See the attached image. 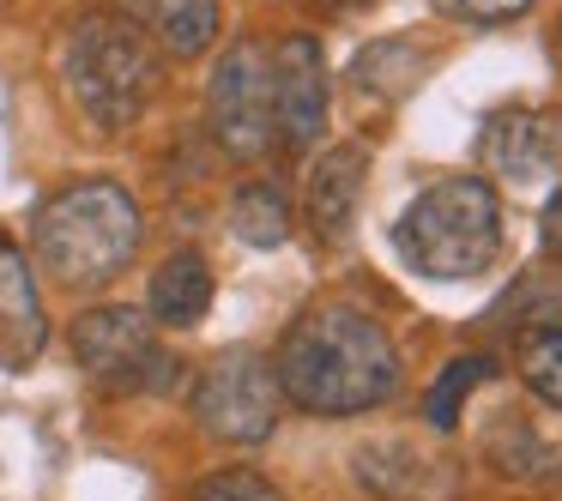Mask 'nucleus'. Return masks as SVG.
Here are the masks:
<instances>
[{"label": "nucleus", "instance_id": "4468645a", "mask_svg": "<svg viewBox=\"0 0 562 501\" xmlns=\"http://www.w3.org/2000/svg\"><path fill=\"white\" fill-rule=\"evenodd\" d=\"M477 453H484V465L496 477H508V483H557L562 477V441H550L538 423H526V417H496V423L484 429V441H477Z\"/></svg>", "mask_w": 562, "mask_h": 501}, {"label": "nucleus", "instance_id": "aec40b11", "mask_svg": "<svg viewBox=\"0 0 562 501\" xmlns=\"http://www.w3.org/2000/svg\"><path fill=\"white\" fill-rule=\"evenodd\" d=\"M188 501H284L279 483L260 471H248V465H224V471H206L194 489H188Z\"/></svg>", "mask_w": 562, "mask_h": 501}, {"label": "nucleus", "instance_id": "f8f14e48", "mask_svg": "<svg viewBox=\"0 0 562 501\" xmlns=\"http://www.w3.org/2000/svg\"><path fill=\"white\" fill-rule=\"evenodd\" d=\"M43 344H49V320H43L31 260L13 242H0V368H31Z\"/></svg>", "mask_w": 562, "mask_h": 501}, {"label": "nucleus", "instance_id": "1a4fd4ad", "mask_svg": "<svg viewBox=\"0 0 562 501\" xmlns=\"http://www.w3.org/2000/svg\"><path fill=\"white\" fill-rule=\"evenodd\" d=\"M477 163L508 187H538L562 170V115L557 110H496L477 139Z\"/></svg>", "mask_w": 562, "mask_h": 501}, {"label": "nucleus", "instance_id": "423d86ee", "mask_svg": "<svg viewBox=\"0 0 562 501\" xmlns=\"http://www.w3.org/2000/svg\"><path fill=\"white\" fill-rule=\"evenodd\" d=\"M188 405H194V423L212 441H224V447H260L279 429L284 392H279V375H272V356L224 351L200 368Z\"/></svg>", "mask_w": 562, "mask_h": 501}, {"label": "nucleus", "instance_id": "9b49d317", "mask_svg": "<svg viewBox=\"0 0 562 501\" xmlns=\"http://www.w3.org/2000/svg\"><path fill=\"white\" fill-rule=\"evenodd\" d=\"M357 483L375 489L381 501H448L460 489V465L417 453L412 441H375L357 453Z\"/></svg>", "mask_w": 562, "mask_h": 501}, {"label": "nucleus", "instance_id": "0eeeda50", "mask_svg": "<svg viewBox=\"0 0 562 501\" xmlns=\"http://www.w3.org/2000/svg\"><path fill=\"white\" fill-rule=\"evenodd\" d=\"M206 127L243 163L272 151L279 127H272V49L267 43L243 37L224 49V61L206 79Z\"/></svg>", "mask_w": 562, "mask_h": 501}, {"label": "nucleus", "instance_id": "9d476101", "mask_svg": "<svg viewBox=\"0 0 562 501\" xmlns=\"http://www.w3.org/2000/svg\"><path fill=\"white\" fill-rule=\"evenodd\" d=\"M363 182H369V146L363 139H345V146H333L315 158L308 194H303V218H308V230H315V242H327V248L351 242Z\"/></svg>", "mask_w": 562, "mask_h": 501}, {"label": "nucleus", "instance_id": "6ab92c4d", "mask_svg": "<svg viewBox=\"0 0 562 501\" xmlns=\"http://www.w3.org/2000/svg\"><path fill=\"white\" fill-rule=\"evenodd\" d=\"M514 363H520V380H526V387H532L538 399L550 405V411H562V320L520 332V344H514Z\"/></svg>", "mask_w": 562, "mask_h": 501}, {"label": "nucleus", "instance_id": "20e7f679", "mask_svg": "<svg viewBox=\"0 0 562 501\" xmlns=\"http://www.w3.org/2000/svg\"><path fill=\"white\" fill-rule=\"evenodd\" d=\"M158 49L139 25H127L122 13H86L61 37V86L74 98V110L103 134H122L158 98Z\"/></svg>", "mask_w": 562, "mask_h": 501}, {"label": "nucleus", "instance_id": "f3484780", "mask_svg": "<svg viewBox=\"0 0 562 501\" xmlns=\"http://www.w3.org/2000/svg\"><path fill=\"white\" fill-rule=\"evenodd\" d=\"M231 236L248 248H284L291 242V200L272 182H243L231 194Z\"/></svg>", "mask_w": 562, "mask_h": 501}, {"label": "nucleus", "instance_id": "5701e85b", "mask_svg": "<svg viewBox=\"0 0 562 501\" xmlns=\"http://www.w3.org/2000/svg\"><path fill=\"white\" fill-rule=\"evenodd\" d=\"M557 55H562V37H557Z\"/></svg>", "mask_w": 562, "mask_h": 501}, {"label": "nucleus", "instance_id": "39448f33", "mask_svg": "<svg viewBox=\"0 0 562 501\" xmlns=\"http://www.w3.org/2000/svg\"><path fill=\"white\" fill-rule=\"evenodd\" d=\"M67 344H74V363L110 392H164L176 380V356L158 344V327L127 303L86 308Z\"/></svg>", "mask_w": 562, "mask_h": 501}, {"label": "nucleus", "instance_id": "f257e3e1", "mask_svg": "<svg viewBox=\"0 0 562 501\" xmlns=\"http://www.w3.org/2000/svg\"><path fill=\"white\" fill-rule=\"evenodd\" d=\"M279 392L308 417H363L393 399L400 387V351L387 327L363 308L315 303L284 327L272 356Z\"/></svg>", "mask_w": 562, "mask_h": 501}, {"label": "nucleus", "instance_id": "7ed1b4c3", "mask_svg": "<svg viewBox=\"0 0 562 501\" xmlns=\"http://www.w3.org/2000/svg\"><path fill=\"white\" fill-rule=\"evenodd\" d=\"M393 248L417 278L465 284L484 278L502 254V200L484 175H448L424 187L393 224Z\"/></svg>", "mask_w": 562, "mask_h": 501}, {"label": "nucleus", "instance_id": "6e6552de", "mask_svg": "<svg viewBox=\"0 0 562 501\" xmlns=\"http://www.w3.org/2000/svg\"><path fill=\"white\" fill-rule=\"evenodd\" d=\"M327 55L315 37H284L272 43V127L291 151H308L327 127Z\"/></svg>", "mask_w": 562, "mask_h": 501}, {"label": "nucleus", "instance_id": "f03ea898", "mask_svg": "<svg viewBox=\"0 0 562 501\" xmlns=\"http://www.w3.org/2000/svg\"><path fill=\"white\" fill-rule=\"evenodd\" d=\"M139 236L146 218L122 182H74L37 206L31 254L61 291H103L134 266Z\"/></svg>", "mask_w": 562, "mask_h": 501}, {"label": "nucleus", "instance_id": "ddd939ff", "mask_svg": "<svg viewBox=\"0 0 562 501\" xmlns=\"http://www.w3.org/2000/svg\"><path fill=\"white\" fill-rule=\"evenodd\" d=\"M122 19L139 25L151 37V49L176 55V61H194L218 43L224 31V7L218 0H122Z\"/></svg>", "mask_w": 562, "mask_h": 501}, {"label": "nucleus", "instance_id": "a211bd4d", "mask_svg": "<svg viewBox=\"0 0 562 501\" xmlns=\"http://www.w3.org/2000/svg\"><path fill=\"white\" fill-rule=\"evenodd\" d=\"M484 380H496V356H453L448 368H441V380L429 387V429L436 435H453L460 429V411H465V399H472Z\"/></svg>", "mask_w": 562, "mask_h": 501}, {"label": "nucleus", "instance_id": "dca6fc26", "mask_svg": "<svg viewBox=\"0 0 562 501\" xmlns=\"http://www.w3.org/2000/svg\"><path fill=\"white\" fill-rule=\"evenodd\" d=\"M424 67H429V55L417 49L412 37H381V43H369V49H357L351 86L375 103H400L424 86Z\"/></svg>", "mask_w": 562, "mask_h": 501}, {"label": "nucleus", "instance_id": "412c9836", "mask_svg": "<svg viewBox=\"0 0 562 501\" xmlns=\"http://www.w3.org/2000/svg\"><path fill=\"white\" fill-rule=\"evenodd\" d=\"M436 7L460 25H508V19L532 13V0H436Z\"/></svg>", "mask_w": 562, "mask_h": 501}, {"label": "nucleus", "instance_id": "2eb2a0df", "mask_svg": "<svg viewBox=\"0 0 562 501\" xmlns=\"http://www.w3.org/2000/svg\"><path fill=\"white\" fill-rule=\"evenodd\" d=\"M212 266L194 254V248H182V254H170L158 272H151L146 284V320L151 327H170V332H188L200 327V320L212 315Z\"/></svg>", "mask_w": 562, "mask_h": 501}, {"label": "nucleus", "instance_id": "4be33fe9", "mask_svg": "<svg viewBox=\"0 0 562 501\" xmlns=\"http://www.w3.org/2000/svg\"><path fill=\"white\" fill-rule=\"evenodd\" d=\"M538 248H544L550 260H562V187L544 200V212H538Z\"/></svg>", "mask_w": 562, "mask_h": 501}]
</instances>
